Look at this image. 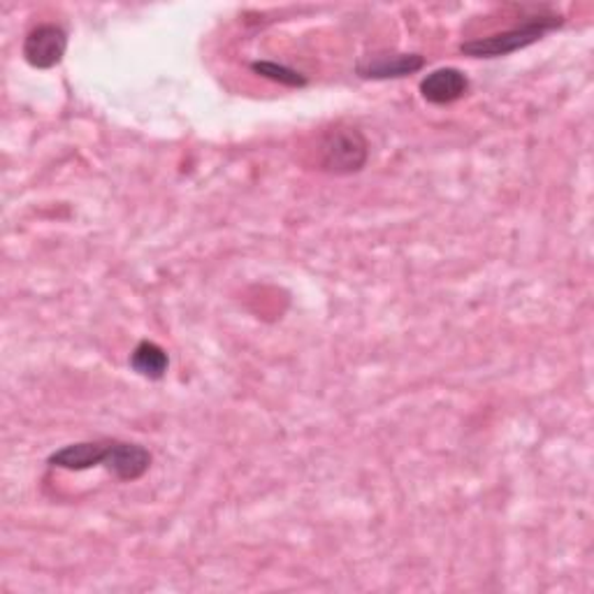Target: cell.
Here are the masks:
<instances>
[{
  "instance_id": "cell-1",
  "label": "cell",
  "mask_w": 594,
  "mask_h": 594,
  "mask_svg": "<svg viewBox=\"0 0 594 594\" xmlns=\"http://www.w3.org/2000/svg\"><path fill=\"white\" fill-rule=\"evenodd\" d=\"M369 161V142L361 128L332 126L328 128L319 145H316V165L321 172L334 176H349L365 170Z\"/></svg>"
},
{
  "instance_id": "cell-2",
  "label": "cell",
  "mask_w": 594,
  "mask_h": 594,
  "mask_svg": "<svg viewBox=\"0 0 594 594\" xmlns=\"http://www.w3.org/2000/svg\"><path fill=\"white\" fill-rule=\"evenodd\" d=\"M564 24V19L560 14H539V16H529L525 24L513 26L509 31L494 33L488 37H477L469 39V43L460 45V52L471 58H500L516 54L521 49H527L529 45L539 43V39L556 31Z\"/></svg>"
},
{
  "instance_id": "cell-3",
  "label": "cell",
  "mask_w": 594,
  "mask_h": 594,
  "mask_svg": "<svg viewBox=\"0 0 594 594\" xmlns=\"http://www.w3.org/2000/svg\"><path fill=\"white\" fill-rule=\"evenodd\" d=\"M24 58L31 68L49 70L64 61L68 52V33L58 24H39L24 39Z\"/></svg>"
},
{
  "instance_id": "cell-4",
  "label": "cell",
  "mask_w": 594,
  "mask_h": 594,
  "mask_svg": "<svg viewBox=\"0 0 594 594\" xmlns=\"http://www.w3.org/2000/svg\"><path fill=\"white\" fill-rule=\"evenodd\" d=\"M425 68L423 54H372L355 64V75L363 79H400Z\"/></svg>"
},
{
  "instance_id": "cell-5",
  "label": "cell",
  "mask_w": 594,
  "mask_h": 594,
  "mask_svg": "<svg viewBox=\"0 0 594 594\" xmlns=\"http://www.w3.org/2000/svg\"><path fill=\"white\" fill-rule=\"evenodd\" d=\"M151 460V453L145 446L110 439L103 467L110 469L118 481H137L149 471Z\"/></svg>"
},
{
  "instance_id": "cell-6",
  "label": "cell",
  "mask_w": 594,
  "mask_h": 594,
  "mask_svg": "<svg viewBox=\"0 0 594 594\" xmlns=\"http://www.w3.org/2000/svg\"><path fill=\"white\" fill-rule=\"evenodd\" d=\"M419 89L430 105H450L467 95L469 77L458 68H439L430 72Z\"/></svg>"
},
{
  "instance_id": "cell-7",
  "label": "cell",
  "mask_w": 594,
  "mask_h": 594,
  "mask_svg": "<svg viewBox=\"0 0 594 594\" xmlns=\"http://www.w3.org/2000/svg\"><path fill=\"white\" fill-rule=\"evenodd\" d=\"M107 448H110V439L70 444V446L54 450L47 458V465L66 469V471H87L93 467H103Z\"/></svg>"
},
{
  "instance_id": "cell-8",
  "label": "cell",
  "mask_w": 594,
  "mask_h": 594,
  "mask_svg": "<svg viewBox=\"0 0 594 594\" xmlns=\"http://www.w3.org/2000/svg\"><path fill=\"white\" fill-rule=\"evenodd\" d=\"M130 367L145 376V379L149 381H161L163 376L168 374V367H170V358H168V351L163 346H158L156 342H140L133 353H130Z\"/></svg>"
},
{
  "instance_id": "cell-9",
  "label": "cell",
  "mask_w": 594,
  "mask_h": 594,
  "mask_svg": "<svg viewBox=\"0 0 594 594\" xmlns=\"http://www.w3.org/2000/svg\"><path fill=\"white\" fill-rule=\"evenodd\" d=\"M249 68L259 77H265V79H270V82H276L282 87L302 89L309 84V79L302 72H297V70L282 66V64H274V61H253Z\"/></svg>"
}]
</instances>
